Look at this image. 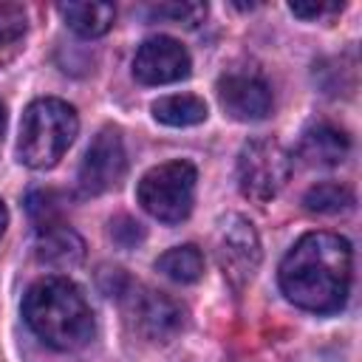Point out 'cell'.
I'll return each mask as SVG.
<instances>
[{
  "label": "cell",
  "mask_w": 362,
  "mask_h": 362,
  "mask_svg": "<svg viewBox=\"0 0 362 362\" xmlns=\"http://www.w3.org/2000/svg\"><path fill=\"white\" fill-rule=\"evenodd\" d=\"M354 272V249L337 232H305L280 260V288L288 303L314 314L345 305Z\"/></svg>",
  "instance_id": "obj_1"
},
{
  "label": "cell",
  "mask_w": 362,
  "mask_h": 362,
  "mask_svg": "<svg viewBox=\"0 0 362 362\" xmlns=\"http://www.w3.org/2000/svg\"><path fill=\"white\" fill-rule=\"evenodd\" d=\"M25 325L57 351H76L93 337V311L82 288L59 274L37 280L23 297Z\"/></svg>",
  "instance_id": "obj_2"
},
{
  "label": "cell",
  "mask_w": 362,
  "mask_h": 362,
  "mask_svg": "<svg viewBox=\"0 0 362 362\" xmlns=\"http://www.w3.org/2000/svg\"><path fill=\"white\" fill-rule=\"evenodd\" d=\"M76 133H79V119L68 102L57 96L34 99L20 122V141H17L20 161L31 170H48L65 156Z\"/></svg>",
  "instance_id": "obj_3"
},
{
  "label": "cell",
  "mask_w": 362,
  "mask_h": 362,
  "mask_svg": "<svg viewBox=\"0 0 362 362\" xmlns=\"http://www.w3.org/2000/svg\"><path fill=\"white\" fill-rule=\"evenodd\" d=\"M198 170L192 161L175 158L147 170L136 187V198L147 215L161 223H181L192 212Z\"/></svg>",
  "instance_id": "obj_4"
},
{
  "label": "cell",
  "mask_w": 362,
  "mask_h": 362,
  "mask_svg": "<svg viewBox=\"0 0 362 362\" xmlns=\"http://www.w3.org/2000/svg\"><path fill=\"white\" fill-rule=\"evenodd\" d=\"M291 175V158L277 139H249L238 153V187L255 201H272Z\"/></svg>",
  "instance_id": "obj_5"
},
{
  "label": "cell",
  "mask_w": 362,
  "mask_h": 362,
  "mask_svg": "<svg viewBox=\"0 0 362 362\" xmlns=\"http://www.w3.org/2000/svg\"><path fill=\"white\" fill-rule=\"evenodd\" d=\"M215 255H218V263H221L226 280L235 288H243L255 277L260 257H263L260 238H257L252 221L243 215H226L215 232Z\"/></svg>",
  "instance_id": "obj_6"
},
{
  "label": "cell",
  "mask_w": 362,
  "mask_h": 362,
  "mask_svg": "<svg viewBox=\"0 0 362 362\" xmlns=\"http://www.w3.org/2000/svg\"><path fill=\"white\" fill-rule=\"evenodd\" d=\"M127 173L124 141L116 127H102L88 144L79 164V189L82 195H102L113 189Z\"/></svg>",
  "instance_id": "obj_7"
},
{
  "label": "cell",
  "mask_w": 362,
  "mask_h": 362,
  "mask_svg": "<svg viewBox=\"0 0 362 362\" xmlns=\"http://www.w3.org/2000/svg\"><path fill=\"white\" fill-rule=\"evenodd\" d=\"M189 71H192V59L187 48L164 34L144 40L133 57V76L141 85H170L187 79Z\"/></svg>",
  "instance_id": "obj_8"
},
{
  "label": "cell",
  "mask_w": 362,
  "mask_h": 362,
  "mask_svg": "<svg viewBox=\"0 0 362 362\" xmlns=\"http://www.w3.org/2000/svg\"><path fill=\"white\" fill-rule=\"evenodd\" d=\"M218 102L238 122H260L272 113V90L255 74H226L218 79Z\"/></svg>",
  "instance_id": "obj_9"
},
{
  "label": "cell",
  "mask_w": 362,
  "mask_h": 362,
  "mask_svg": "<svg viewBox=\"0 0 362 362\" xmlns=\"http://www.w3.org/2000/svg\"><path fill=\"white\" fill-rule=\"evenodd\" d=\"M133 317L139 331L153 342H170L187 322V311L164 291H144L133 297Z\"/></svg>",
  "instance_id": "obj_10"
},
{
  "label": "cell",
  "mask_w": 362,
  "mask_h": 362,
  "mask_svg": "<svg viewBox=\"0 0 362 362\" xmlns=\"http://www.w3.org/2000/svg\"><path fill=\"white\" fill-rule=\"evenodd\" d=\"M348 150H351V139L345 136V130H339L331 122H317L303 130L297 156L308 167H334L345 161Z\"/></svg>",
  "instance_id": "obj_11"
},
{
  "label": "cell",
  "mask_w": 362,
  "mask_h": 362,
  "mask_svg": "<svg viewBox=\"0 0 362 362\" xmlns=\"http://www.w3.org/2000/svg\"><path fill=\"white\" fill-rule=\"evenodd\" d=\"M34 255H37V260L42 266H51V269H74L85 257V240L68 223L45 226V229H37Z\"/></svg>",
  "instance_id": "obj_12"
},
{
  "label": "cell",
  "mask_w": 362,
  "mask_h": 362,
  "mask_svg": "<svg viewBox=\"0 0 362 362\" xmlns=\"http://www.w3.org/2000/svg\"><path fill=\"white\" fill-rule=\"evenodd\" d=\"M59 14L68 23V28L85 40L107 34L116 20L113 3H59Z\"/></svg>",
  "instance_id": "obj_13"
},
{
  "label": "cell",
  "mask_w": 362,
  "mask_h": 362,
  "mask_svg": "<svg viewBox=\"0 0 362 362\" xmlns=\"http://www.w3.org/2000/svg\"><path fill=\"white\" fill-rule=\"evenodd\" d=\"M153 116L170 127H189L206 119V102L192 93H173L153 102Z\"/></svg>",
  "instance_id": "obj_14"
},
{
  "label": "cell",
  "mask_w": 362,
  "mask_h": 362,
  "mask_svg": "<svg viewBox=\"0 0 362 362\" xmlns=\"http://www.w3.org/2000/svg\"><path fill=\"white\" fill-rule=\"evenodd\" d=\"M156 269H158L164 277H170V280L187 286V283L201 280V274H204V255H201V249L192 246V243L173 246V249H167V252L156 260Z\"/></svg>",
  "instance_id": "obj_15"
},
{
  "label": "cell",
  "mask_w": 362,
  "mask_h": 362,
  "mask_svg": "<svg viewBox=\"0 0 362 362\" xmlns=\"http://www.w3.org/2000/svg\"><path fill=\"white\" fill-rule=\"evenodd\" d=\"M303 204L308 212L317 215H337L354 206V192L351 187L339 184V181H320L314 187H308V192L303 195Z\"/></svg>",
  "instance_id": "obj_16"
},
{
  "label": "cell",
  "mask_w": 362,
  "mask_h": 362,
  "mask_svg": "<svg viewBox=\"0 0 362 362\" xmlns=\"http://www.w3.org/2000/svg\"><path fill=\"white\" fill-rule=\"evenodd\" d=\"M25 209H28L31 221L37 223V229L65 223L62 221V215H65V198L57 189H31L28 198H25Z\"/></svg>",
  "instance_id": "obj_17"
},
{
  "label": "cell",
  "mask_w": 362,
  "mask_h": 362,
  "mask_svg": "<svg viewBox=\"0 0 362 362\" xmlns=\"http://www.w3.org/2000/svg\"><path fill=\"white\" fill-rule=\"evenodd\" d=\"M147 14H150V20H164V23H173V25L195 28V25H201L204 17H206V3H198V0L158 3V6H153Z\"/></svg>",
  "instance_id": "obj_18"
},
{
  "label": "cell",
  "mask_w": 362,
  "mask_h": 362,
  "mask_svg": "<svg viewBox=\"0 0 362 362\" xmlns=\"http://www.w3.org/2000/svg\"><path fill=\"white\" fill-rule=\"evenodd\" d=\"M28 28V14L20 3H0V45L17 42Z\"/></svg>",
  "instance_id": "obj_19"
},
{
  "label": "cell",
  "mask_w": 362,
  "mask_h": 362,
  "mask_svg": "<svg viewBox=\"0 0 362 362\" xmlns=\"http://www.w3.org/2000/svg\"><path fill=\"white\" fill-rule=\"evenodd\" d=\"M110 238H113L116 246H122V249H133L136 243L144 240V229H141V223L133 221L130 215H119V218L110 221Z\"/></svg>",
  "instance_id": "obj_20"
},
{
  "label": "cell",
  "mask_w": 362,
  "mask_h": 362,
  "mask_svg": "<svg viewBox=\"0 0 362 362\" xmlns=\"http://www.w3.org/2000/svg\"><path fill=\"white\" fill-rule=\"evenodd\" d=\"M339 8H342V3H325V0H317V3H288V11L303 17V20H317V17L334 14Z\"/></svg>",
  "instance_id": "obj_21"
},
{
  "label": "cell",
  "mask_w": 362,
  "mask_h": 362,
  "mask_svg": "<svg viewBox=\"0 0 362 362\" xmlns=\"http://www.w3.org/2000/svg\"><path fill=\"white\" fill-rule=\"evenodd\" d=\"M6 226H8V209H6V204H3V198H0V238H3Z\"/></svg>",
  "instance_id": "obj_22"
},
{
  "label": "cell",
  "mask_w": 362,
  "mask_h": 362,
  "mask_svg": "<svg viewBox=\"0 0 362 362\" xmlns=\"http://www.w3.org/2000/svg\"><path fill=\"white\" fill-rule=\"evenodd\" d=\"M3 127H6V110H3V105H0V136H3Z\"/></svg>",
  "instance_id": "obj_23"
}]
</instances>
